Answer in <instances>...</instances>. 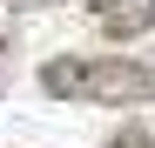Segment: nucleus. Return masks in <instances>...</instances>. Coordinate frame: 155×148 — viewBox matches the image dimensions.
<instances>
[{
  "label": "nucleus",
  "instance_id": "1",
  "mask_svg": "<svg viewBox=\"0 0 155 148\" xmlns=\"http://www.w3.org/2000/svg\"><path fill=\"white\" fill-rule=\"evenodd\" d=\"M41 88L61 101H101V108H135L155 101V61H121V54H54L41 67Z\"/></svg>",
  "mask_w": 155,
  "mask_h": 148
},
{
  "label": "nucleus",
  "instance_id": "2",
  "mask_svg": "<svg viewBox=\"0 0 155 148\" xmlns=\"http://www.w3.org/2000/svg\"><path fill=\"white\" fill-rule=\"evenodd\" d=\"M88 14L108 40H135L155 27V0H88Z\"/></svg>",
  "mask_w": 155,
  "mask_h": 148
},
{
  "label": "nucleus",
  "instance_id": "3",
  "mask_svg": "<svg viewBox=\"0 0 155 148\" xmlns=\"http://www.w3.org/2000/svg\"><path fill=\"white\" fill-rule=\"evenodd\" d=\"M108 148H155V135L142 128V121H128V128H115V135H108Z\"/></svg>",
  "mask_w": 155,
  "mask_h": 148
},
{
  "label": "nucleus",
  "instance_id": "4",
  "mask_svg": "<svg viewBox=\"0 0 155 148\" xmlns=\"http://www.w3.org/2000/svg\"><path fill=\"white\" fill-rule=\"evenodd\" d=\"M0 7H54V0H0Z\"/></svg>",
  "mask_w": 155,
  "mask_h": 148
},
{
  "label": "nucleus",
  "instance_id": "5",
  "mask_svg": "<svg viewBox=\"0 0 155 148\" xmlns=\"http://www.w3.org/2000/svg\"><path fill=\"white\" fill-rule=\"evenodd\" d=\"M0 81H7V34H0Z\"/></svg>",
  "mask_w": 155,
  "mask_h": 148
}]
</instances>
